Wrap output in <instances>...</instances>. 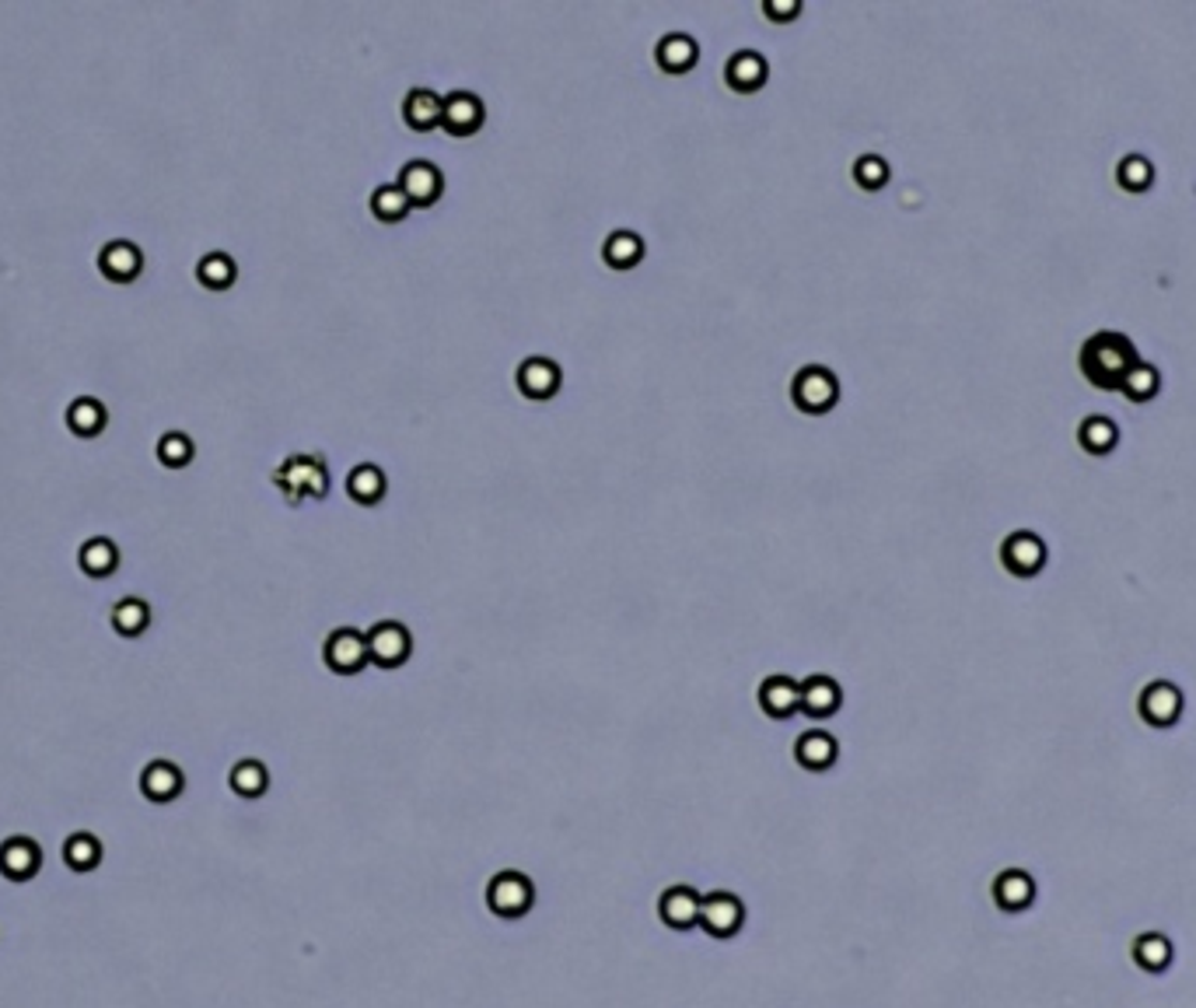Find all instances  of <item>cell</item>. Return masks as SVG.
Instances as JSON below:
<instances>
[{"mask_svg":"<svg viewBox=\"0 0 1196 1008\" xmlns=\"http://www.w3.org/2000/svg\"><path fill=\"white\" fill-rule=\"evenodd\" d=\"M273 484L284 490V498L290 504H298L309 498H326L329 473H326V462L318 456H290L284 466L273 473Z\"/></svg>","mask_w":1196,"mask_h":1008,"instance_id":"7a4b0ae2","label":"cell"},{"mask_svg":"<svg viewBox=\"0 0 1196 1008\" xmlns=\"http://www.w3.org/2000/svg\"><path fill=\"white\" fill-rule=\"evenodd\" d=\"M109 620L116 634H123V638H140V634L151 627V606L137 599V595H126V599H119L113 606Z\"/></svg>","mask_w":1196,"mask_h":1008,"instance_id":"484cf974","label":"cell"},{"mask_svg":"<svg viewBox=\"0 0 1196 1008\" xmlns=\"http://www.w3.org/2000/svg\"><path fill=\"white\" fill-rule=\"evenodd\" d=\"M99 270H102L105 281L130 284V281H137L140 270H144V252L133 242H126V238L105 242L102 252H99Z\"/></svg>","mask_w":1196,"mask_h":1008,"instance_id":"30bf717a","label":"cell"},{"mask_svg":"<svg viewBox=\"0 0 1196 1008\" xmlns=\"http://www.w3.org/2000/svg\"><path fill=\"white\" fill-rule=\"evenodd\" d=\"M238 277V267L228 252H207L204 260L196 263V281L207 291H228Z\"/></svg>","mask_w":1196,"mask_h":1008,"instance_id":"83f0119b","label":"cell"},{"mask_svg":"<svg viewBox=\"0 0 1196 1008\" xmlns=\"http://www.w3.org/2000/svg\"><path fill=\"white\" fill-rule=\"evenodd\" d=\"M1158 386H1162V375H1158V368L1154 365H1134L1130 368V375L1123 379V386H1120V392H1126V400H1134V403H1145V400H1151L1154 392H1158Z\"/></svg>","mask_w":1196,"mask_h":1008,"instance_id":"d6a6232c","label":"cell"},{"mask_svg":"<svg viewBox=\"0 0 1196 1008\" xmlns=\"http://www.w3.org/2000/svg\"><path fill=\"white\" fill-rule=\"evenodd\" d=\"M746 924V907L735 893H711L700 904V928L711 938H731L738 935V928Z\"/></svg>","mask_w":1196,"mask_h":1008,"instance_id":"ba28073f","label":"cell"},{"mask_svg":"<svg viewBox=\"0 0 1196 1008\" xmlns=\"http://www.w3.org/2000/svg\"><path fill=\"white\" fill-rule=\"evenodd\" d=\"M228 781H231V791L242 795V799H259V795H266V788H270V774H266V767L259 760L235 764Z\"/></svg>","mask_w":1196,"mask_h":1008,"instance_id":"f546056e","label":"cell"},{"mask_svg":"<svg viewBox=\"0 0 1196 1008\" xmlns=\"http://www.w3.org/2000/svg\"><path fill=\"white\" fill-rule=\"evenodd\" d=\"M514 379H518V389H522V396H528V400H550L564 382L560 368H556V361H550V357H525Z\"/></svg>","mask_w":1196,"mask_h":1008,"instance_id":"9a60e30c","label":"cell"},{"mask_svg":"<svg viewBox=\"0 0 1196 1008\" xmlns=\"http://www.w3.org/2000/svg\"><path fill=\"white\" fill-rule=\"evenodd\" d=\"M1116 179L1134 193L1145 190V186H1151V162L1148 158H1140V154H1126L1120 162V168H1116Z\"/></svg>","mask_w":1196,"mask_h":1008,"instance_id":"8d00e7d4","label":"cell"},{"mask_svg":"<svg viewBox=\"0 0 1196 1008\" xmlns=\"http://www.w3.org/2000/svg\"><path fill=\"white\" fill-rule=\"evenodd\" d=\"M409 210H414V207H409V201H406L403 190H399L395 182L392 186H378V190L371 193V214H375L378 221H385V224L403 221Z\"/></svg>","mask_w":1196,"mask_h":1008,"instance_id":"1f68e13d","label":"cell"},{"mask_svg":"<svg viewBox=\"0 0 1196 1008\" xmlns=\"http://www.w3.org/2000/svg\"><path fill=\"white\" fill-rule=\"evenodd\" d=\"M63 861L74 872H91L102 861V844L91 833H71L63 844Z\"/></svg>","mask_w":1196,"mask_h":1008,"instance_id":"4dcf8cb0","label":"cell"},{"mask_svg":"<svg viewBox=\"0 0 1196 1008\" xmlns=\"http://www.w3.org/2000/svg\"><path fill=\"white\" fill-rule=\"evenodd\" d=\"M840 705H843V690L833 676H808V680H802V708L797 711L808 714V718H816V722L833 718V714L840 711Z\"/></svg>","mask_w":1196,"mask_h":1008,"instance_id":"5bb4252c","label":"cell"},{"mask_svg":"<svg viewBox=\"0 0 1196 1008\" xmlns=\"http://www.w3.org/2000/svg\"><path fill=\"white\" fill-rule=\"evenodd\" d=\"M487 907L500 921H518L536 907V886L525 872H497L487 886Z\"/></svg>","mask_w":1196,"mask_h":1008,"instance_id":"277c9868","label":"cell"},{"mask_svg":"<svg viewBox=\"0 0 1196 1008\" xmlns=\"http://www.w3.org/2000/svg\"><path fill=\"white\" fill-rule=\"evenodd\" d=\"M655 60L664 74H689L697 68L700 60V46L693 35H683V32H672L664 35L658 49H655Z\"/></svg>","mask_w":1196,"mask_h":1008,"instance_id":"ffe728a7","label":"cell"},{"mask_svg":"<svg viewBox=\"0 0 1196 1008\" xmlns=\"http://www.w3.org/2000/svg\"><path fill=\"white\" fill-rule=\"evenodd\" d=\"M1001 561L1012 575L1029 578L1035 572H1043L1046 564V543L1035 533H1012L1001 547Z\"/></svg>","mask_w":1196,"mask_h":1008,"instance_id":"7c38bea8","label":"cell"},{"mask_svg":"<svg viewBox=\"0 0 1196 1008\" xmlns=\"http://www.w3.org/2000/svg\"><path fill=\"white\" fill-rule=\"evenodd\" d=\"M193 456H196L193 438H185L182 431H168L158 438V459H162V466L182 470V466H190Z\"/></svg>","mask_w":1196,"mask_h":1008,"instance_id":"836d02e7","label":"cell"},{"mask_svg":"<svg viewBox=\"0 0 1196 1008\" xmlns=\"http://www.w3.org/2000/svg\"><path fill=\"white\" fill-rule=\"evenodd\" d=\"M760 708L777 722L791 718L802 708V683L791 680V676H766L760 683Z\"/></svg>","mask_w":1196,"mask_h":1008,"instance_id":"2e32d148","label":"cell"},{"mask_svg":"<svg viewBox=\"0 0 1196 1008\" xmlns=\"http://www.w3.org/2000/svg\"><path fill=\"white\" fill-rule=\"evenodd\" d=\"M43 865V851L32 837H8L0 844V875L11 883H25L32 879Z\"/></svg>","mask_w":1196,"mask_h":1008,"instance_id":"4fadbf2b","label":"cell"},{"mask_svg":"<svg viewBox=\"0 0 1196 1008\" xmlns=\"http://www.w3.org/2000/svg\"><path fill=\"white\" fill-rule=\"evenodd\" d=\"M1172 960V946L1158 935H1148L1137 942V963L1148 966V970H1162V966Z\"/></svg>","mask_w":1196,"mask_h":1008,"instance_id":"74e56055","label":"cell"},{"mask_svg":"<svg viewBox=\"0 0 1196 1008\" xmlns=\"http://www.w3.org/2000/svg\"><path fill=\"white\" fill-rule=\"evenodd\" d=\"M77 564H81V572L88 578H109L116 567H119V550L113 539L105 536H95L88 539L81 550H77Z\"/></svg>","mask_w":1196,"mask_h":1008,"instance_id":"cb8c5ba5","label":"cell"},{"mask_svg":"<svg viewBox=\"0 0 1196 1008\" xmlns=\"http://www.w3.org/2000/svg\"><path fill=\"white\" fill-rule=\"evenodd\" d=\"M182 788H185V781H182V771H179L176 764H168V760H154V764L144 767V774H140V791H144V799H151V802L162 805V802L179 799Z\"/></svg>","mask_w":1196,"mask_h":1008,"instance_id":"d6986e66","label":"cell"},{"mask_svg":"<svg viewBox=\"0 0 1196 1008\" xmlns=\"http://www.w3.org/2000/svg\"><path fill=\"white\" fill-rule=\"evenodd\" d=\"M602 260L613 270H633L644 260V238L637 232H613L602 242Z\"/></svg>","mask_w":1196,"mask_h":1008,"instance_id":"d4e9b609","label":"cell"},{"mask_svg":"<svg viewBox=\"0 0 1196 1008\" xmlns=\"http://www.w3.org/2000/svg\"><path fill=\"white\" fill-rule=\"evenodd\" d=\"M700 904L703 896L693 886H669L658 900V918L675 932H689V928L700 924Z\"/></svg>","mask_w":1196,"mask_h":1008,"instance_id":"8fae6325","label":"cell"},{"mask_svg":"<svg viewBox=\"0 0 1196 1008\" xmlns=\"http://www.w3.org/2000/svg\"><path fill=\"white\" fill-rule=\"evenodd\" d=\"M854 179H857L861 190H868V193L882 190V186L888 182L885 158H879V154H861L857 162H854Z\"/></svg>","mask_w":1196,"mask_h":1008,"instance_id":"d590c367","label":"cell"},{"mask_svg":"<svg viewBox=\"0 0 1196 1008\" xmlns=\"http://www.w3.org/2000/svg\"><path fill=\"white\" fill-rule=\"evenodd\" d=\"M1078 438H1081V445L1088 448V453L1106 456L1109 448L1116 445V428H1112V424H1109L1106 417H1088V420L1081 424Z\"/></svg>","mask_w":1196,"mask_h":1008,"instance_id":"e575fe53","label":"cell"},{"mask_svg":"<svg viewBox=\"0 0 1196 1008\" xmlns=\"http://www.w3.org/2000/svg\"><path fill=\"white\" fill-rule=\"evenodd\" d=\"M483 119H487V109L480 95H473V91H448L445 95L442 127L451 137H473L476 130L483 127Z\"/></svg>","mask_w":1196,"mask_h":1008,"instance_id":"9c48e42d","label":"cell"},{"mask_svg":"<svg viewBox=\"0 0 1196 1008\" xmlns=\"http://www.w3.org/2000/svg\"><path fill=\"white\" fill-rule=\"evenodd\" d=\"M1182 711V694L1172 683H1151L1145 694H1140V714L1151 725H1172Z\"/></svg>","mask_w":1196,"mask_h":1008,"instance_id":"7402d4cb","label":"cell"},{"mask_svg":"<svg viewBox=\"0 0 1196 1008\" xmlns=\"http://www.w3.org/2000/svg\"><path fill=\"white\" fill-rule=\"evenodd\" d=\"M442 105H445V95H437L434 88H414L403 99V119L417 134H428V130L442 127Z\"/></svg>","mask_w":1196,"mask_h":1008,"instance_id":"44dd1931","label":"cell"},{"mask_svg":"<svg viewBox=\"0 0 1196 1008\" xmlns=\"http://www.w3.org/2000/svg\"><path fill=\"white\" fill-rule=\"evenodd\" d=\"M105 424H109V414H105V406L95 400V396H77L66 406V428L77 438H99L105 431Z\"/></svg>","mask_w":1196,"mask_h":1008,"instance_id":"603a6c76","label":"cell"},{"mask_svg":"<svg viewBox=\"0 0 1196 1008\" xmlns=\"http://www.w3.org/2000/svg\"><path fill=\"white\" fill-rule=\"evenodd\" d=\"M395 186L403 190L409 207H431V204L442 201L445 176H442V168H437L434 162H423V158H417V162H406L403 168H399Z\"/></svg>","mask_w":1196,"mask_h":1008,"instance_id":"52a82bcc","label":"cell"},{"mask_svg":"<svg viewBox=\"0 0 1196 1008\" xmlns=\"http://www.w3.org/2000/svg\"><path fill=\"white\" fill-rule=\"evenodd\" d=\"M797 11H802V4H797V0H791V4H763V15L774 18V21L797 18Z\"/></svg>","mask_w":1196,"mask_h":1008,"instance_id":"f35d334b","label":"cell"},{"mask_svg":"<svg viewBox=\"0 0 1196 1008\" xmlns=\"http://www.w3.org/2000/svg\"><path fill=\"white\" fill-rule=\"evenodd\" d=\"M385 473L375 466V462H361V466H354L350 476H347V494L357 501V504H378L385 498Z\"/></svg>","mask_w":1196,"mask_h":1008,"instance_id":"4316f807","label":"cell"},{"mask_svg":"<svg viewBox=\"0 0 1196 1008\" xmlns=\"http://www.w3.org/2000/svg\"><path fill=\"white\" fill-rule=\"evenodd\" d=\"M766 77H769V68H766V60L756 49L735 53V57L728 60V68H724L728 88L742 91V95H752V91H760L766 85Z\"/></svg>","mask_w":1196,"mask_h":1008,"instance_id":"ac0fdd59","label":"cell"},{"mask_svg":"<svg viewBox=\"0 0 1196 1008\" xmlns=\"http://www.w3.org/2000/svg\"><path fill=\"white\" fill-rule=\"evenodd\" d=\"M1134 365L1137 351L1123 333H1109L1106 329V333L1088 337V343L1081 347V371L1098 389H1120Z\"/></svg>","mask_w":1196,"mask_h":1008,"instance_id":"6da1fadb","label":"cell"},{"mask_svg":"<svg viewBox=\"0 0 1196 1008\" xmlns=\"http://www.w3.org/2000/svg\"><path fill=\"white\" fill-rule=\"evenodd\" d=\"M323 658L332 672L340 676H354L368 666V634H361L357 627H340L332 631L326 644H323Z\"/></svg>","mask_w":1196,"mask_h":1008,"instance_id":"8992f818","label":"cell"},{"mask_svg":"<svg viewBox=\"0 0 1196 1008\" xmlns=\"http://www.w3.org/2000/svg\"><path fill=\"white\" fill-rule=\"evenodd\" d=\"M1032 893H1035V886H1032V879H1029L1026 872H1004L1001 879L993 883V896H997V904H1001L1004 910L1029 907L1032 904Z\"/></svg>","mask_w":1196,"mask_h":1008,"instance_id":"f1b7e54d","label":"cell"},{"mask_svg":"<svg viewBox=\"0 0 1196 1008\" xmlns=\"http://www.w3.org/2000/svg\"><path fill=\"white\" fill-rule=\"evenodd\" d=\"M414 652V634H409L403 623L395 620H382L368 631V658L382 669H395L403 666Z\"/></svg>","mask_w":1196,"mask_h":1008,"instance_id":"5b68a950","label":"cell"},{"mask_svg":"<svg viewBox=\"0 0 1196 1008\" xmlns=\"http://www.w3.org/2000/svg\"><path fill=\"white\" fill-rule=\"evenodd\" d=\"M836 756H840V746H836V739L829 732H822V728H808V732H802L794 742V760L812 774L829 771L836 764Z\"/></svg>","mask_w":1196,"mask_h":1008,"instance_id":"e0dca14e","label":"cell"},{"mask_svg":"<svg viewBox=\"0 0 1196 1008\" xmlns=\"http://www.w3.org/2000/svg\"><path fill=\"white\" fill-rule=\"evenodd\" d=\"M791 400L802 414H812V417L829 414V410L836 406V400H840V382H836V375L829 368L805 365L791 382Z\"/></svg>","mask_w":1196,"mask_h":1008,"instance_id":"3957f363","label":"cell"}]
</instances>
